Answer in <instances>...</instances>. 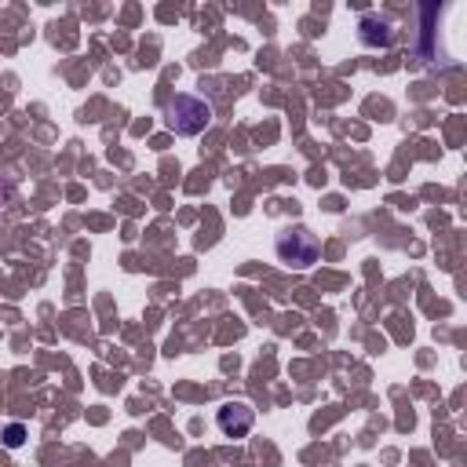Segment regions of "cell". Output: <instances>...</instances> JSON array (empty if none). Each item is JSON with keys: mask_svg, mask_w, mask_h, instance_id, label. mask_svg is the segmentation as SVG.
<instances>
[{"mask_svg": "<svg viewBox=\"0 0 467 467\" xmlns=\"http://www.w3.org/2000/svg\"><path fill=\"white\" fill-rule=\"evenodd\" d=\"M11 449H18L22 445V427H7V438H4Z\"/></svg>", "mask_w": 467, "mask_h": 467, "instance_id": "cell-5", "label": "cell"}, {"mask_svg": "<svg viewBox=\"0 0 467 467\" xmlns=\"http://www.w3.org/2000/svg\"><path fill=\"white\" fill-rule=\"evenodd\" d=\"M274 248H277V259L288 263V266H310L321 255V241L306 226H285L277 234V244Z\"/></svg>", "mask_w": 467, "mask_h": 467, "instance_id": "cell-2", "label": "cell"}, {"mask_svg": "<svg viewBox=\"0 0 467 467\" xmlns=\"http://www.w3.org/2000/svg\"><path fill=\"white\" fill-rule=\"evenodd\" d=\"M361 40L387 47V44L394 40V26H390L387 18H379V15H365V18H361Z\"/></svg>", "mask_w": 467, "mask_h": 467, "instance_id": "cell-4", "label": "cell"}, {"mask_svg": "<svg viewBox=\"0 0 467 467\" xmlns=\"http://www.w3.org/2000/svg\"><path fill=\"white\" fill-rule=\"evenodd\" d=\"M164 124L175 135H201L212 124V106L197 95H171L164 102Z\"/></svg>", "mask_w": 467, "mask_h": 467, "instance_id": "cell-1", "label": "cell"}, {"mask_svg": "<svg viewBox=\"0 0 467 467\" xmlns=\"http://www.w3.org/2000/svg\"><path fill=\"white\" fill-rule=\"evenodd\" d=\"M215 423H219V431H223L226 438H244V434L252 431V423H255V409H252L248 401H226V405L219 409Z\"/></svg>", "mask_w": 467, "mask_h": 467, "instance_id": "cell-3", "label": "cell"}]
</instances>
